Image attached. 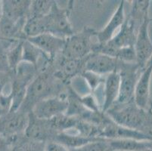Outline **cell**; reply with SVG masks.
I'll use <instances>...</instances> for the list:
<instances>
[{
  "label": "cell",
  "mask_w": 152,
  "mask_h": 151,
  "mask_svg": "<svg viewBox=\"0 0 152 151\" xmlns=\"http://www.w3.org/2000/svg\"><path fill=\"white\" fill-rule=\"evenodd\" d=\"M71 151H113L109 144L108 140L99 138L98 140L89 142L87 144L77 148L70 150Z\"/></svg>",
  "instance_id": "20"
},
{
  "label": "cell",
  "mask_w": 152,
  "mask_h": 151,
  "mask_svg": "<svg viewBox=\"0 0 152 151\" xmlns=\"http://www.w3.org/2000/svg\"><path fill=\"white\" fill-rule=\"evenodd\" d=\"M2 15V1H0V19Z\"/></svg>",
  "instance_id": "27"
},
{
  "label": "cell",
  "mask_w": 152,
  "mask_h": 151,
  "mask_svg": "<svg viewBox=\"0 0 152 151\" xmlns=\"http://www.w3.org/2000/svg\"><path fill=\"white\" fill-rule=\"evenodd\" d=\"M28 123V114L18 110L0 116V135L18 138L24 135Z\"/></svg>",
  "instance_id": "7"
},
{
  "label": "cell",
  "mask_w": 152,
  "mask_h": 151,
  "mask_svg": "<svg viewBox=\"0 0 152 151\" xmlns=\"http://www.w3.org/2000/svg\"><path fill=\"white\" fill-rule=\"evenodd\" d=\"M69 85L70 84H65L55 77L49 65L46 70L39 73L29 85L25 98L18 110L29 114L37 103L46 98L61 95L67 91Z\"/></svg>",
  "instance_id": "1"
},
{
  "label": "cell",
  "mask_w": 152,
  "mask_h": 151,
  "mask_svg": "<svg viewBox=\"0 0 152 151\" xmlns=\"http://www.w3.org/2000/svg\"><path fill=\"white\" fill-rule=\"evenodd\" d=\"M73 5V2H70L66 8H61L55 1L50 12L45 16L46 33L63 39L74 35L75 32L70 21Z\"/></svg>",
  "instance_id": "4"
},
{
  "label": "cell",
  "mask_w": 152,
  "mask_h": 151,
  "mask_svg": "<svg viewBox=\"0 0 152 151\" xmlns=\"http://www.w3.org/2000/svg\"><path fill=\"white\" fill-rule=\"evenodd\" d=\"M124 1H121L108 23L102 30L96 31V38L99 44L107 43L115 36L116 32L122 27L126 20Z\"/></svg>",
  "instance_id": "14"
},
{
  "label": "cell",
  "mask_w": 152,
  "mask_h": 151,
  "mask_svg": "<svg viewBox=\"0 0 152 151\" xmlns=\"http://www.w3.org/2000/svg\"><path fill=\"white\" fill-rule=\"evenodd\" d=\"M151 21H152V18H151Z\"/></svg>",
  "instance_id": "30"
},
{
  "label": "cell",
  "mask_w": 152,
  "mask_h": 151,
  "mask_svg": "<svg viewBox=\"0 0 152 151\" xmlns=\"http://www.w3.org/2000/svg\"><path fill=\"white\" fill-rule=\"evenodd\" d=\"M124 62L117 58L102 53H92L86 58L85 70L107 76L114 72H119Z\"/></svg>",
  "instance_id": "10"
},
{
  "label": "cell",
  "mask_w": 152,
  "mask_h": 151,
  "mask_svg": "<svg viewBox=\"0 0 152 151\" xmlns=\"http://www.w3.org/2000/svg\"><path fill=\"white\" fill-rule=\"evenodd\" d=\"M152 76V58L142 70L134 92L135 104L142 109H148L150 107V85Z\"/></svg>",
  "instance_id": "13"
},
{
  "label": "cell",
  "mask_w": 152,
  "mask_h": 151,
  "mask_svg": "<svg viewBox=\"0 0 152 151\" xmlns=\"http://www.w3.org/2000/svg\"><path fill=\"white\" fill-rule=\"evenodd\" d=\"M27 39L37 46L39 49H40L52 61L61 53L62 49L65 44L66 39L45 33Z\"/></svg>",
  "instance_id": "12"
},
{
  "label": "cell",
  "mask_w": 152,
  "mask_h": 151,
  "mask_svg": "<svg viewBox=\"0 0 152 151\" xmlns=\"http://www.w3.org/2000/svg\"><path fill=\"white\" fill-rule=\"evenodd\" d=\"M139 132L145 135L148 141H152V109L151 105L149 107L148 116L141 129L139 130Z\"/></svg>",
  "instance_id": "23"
},
{
  "label": "cell",
  "mask_w": 152,
  "mask_h": 151,
  "mask_svg": "<svg viewBox=\"0 0 152 151\" xmlns=\"http://www.w3.org/2000/svg\"><path fill=\"white\" fill-rule=\"evenodd\" d=\"M138 151H152V146L149 147H147V148H145V149L140 150H138Z\"/></svg>",
  "instance_id": "28"
},
{
  "label": "cell",
  "mask_w": 152,
  "mask_h": 151,
  "mask_svg": "<svg viewBox=\"0 0 152 151\" xmlns=\"http://www.w3.org/2000/svg\"><path fill=\"white\" fill-rule=\"evenodd\" d=\"M54 2L55 1H47V0L32 1L28 18L45 16L50 12Z\"/></svg>",
  "instance_id": "19"
},
{
  "label": "cell",
  "mask_w": 152,
  "mask_h": 151,
  "mask_svg": "<svg viewBox=\"0 0 152 151\" xmlns=\"http://www.w3.org/2000/svg\"><path fill=\"white\" fill-rule=\"evenodd\" d=\"M19 137L18 138H9L5 136L0 135V151H11L18 141L23 136Z\"/></svg>",
  "instance_id": "24"
},
{
  "label": "cell",
  "mask_w": 152,
  "mask_h": 151,
  "mask_svg": "<svg viewBox=\"0 0 152 151\" xmlns=\"http://www.w3.org/2000/svg\"><path fill=\"white\" fill-rule=\"evenodd\" d=\"M140 25L129 15L126 16V20L122 27L107 44L114 48L134 47Z\"/></svg>",
  "instance_id": "11"
},
{
  "label": "cell",
  "mask_w": 152,
  "mask_h": 151,
  "mask_svg": "<svg viewBox=\"0 0 152 151\" xmlns=\"http://www.w3.org/2000/svg\"><path fill=\"white\" fill-rule=\"evenodd\" d=\"M113 151H138L152 146V141L135 139L108 140Z\"/></svg>",
  "instance_id": "17"
},
{
  "label": "cell",
  "mask_w": 152,
  "mask_h": 151,
  "mask_svg": "<svg viewBox=\"0 0 152 151\" xmlns=\"http://www.w3.org/2000/svg\"><path fill=\"white\" fill-rule=\"evenodd\" d=\"M0 73H12L9 64L6 51L0 45Z\"/></svg>",
  "instance_id": "25"
},
{
  "label": "cell",
  "mask_w": 152,
  "mask_h": 151,
  "mask_svg": "<svg viewBox=\"0 0 152 151\" xmlns=\"http://www.w3.org/2000/svg\"><path fill=\"white\" fill-rule=\"evenodd\" d=\"M80 100L81 103L83 104L86 109L92 112L102 111V108L99 107L97 100L93 96L92 94H89L85 96H80Z\"/></svg>",
  "instance_id": "22"
},
{
  "label": "cell",
  "mask_w": 152,
  "mask_h": 151,
  "mask_svg": "<svg viewBox=\"0 0 152 151\" xmlns=\"http://www.w3.org/2000/svg\"><path fill=\"white\" fill-rule=\"evenodd\" d=\"M80 77H82L84 79V80L86 82V83L89 85L92 92H93V91L97 89L98 87L101 84L104 83L106 76L104 77L102 75L96 74V73H92V72L84 70L82 74L80 75Z\"/></svg>",
  "instance_id": "21"
},
{
  "label": "cell",
  "mask_w": 152,
  "mask_h": 151,
  "mask_svg": "<svg viewBox=\"0 0 152 151\" xmlns=\"http://www.w3.org/2000/svg\"><path fill=\"white\" fill-rule=\"evenodd\" d=\"M151 21L149 15H146L139 26L134 45L136 63L142 70L145 68L146 65L152 58V42L148 33V25Z\"/></svg>",
  "instance_id": "9"
},
{
  "label": "cell",
  "mask_w": 152,
  "mask_h": 151,
  "mask_svg": "<svg viewBox=\"0 0 152 151\" xmlns=\"http://www.w3.org/2000/svg\"><path fill=\"white\" fill-rule=\"evenodd\" d=\"M67 108L68 101L66 91L61 95L51 97L39 101L35 105L30 113L39 119L49 120L55 116L66 113Z\"/></svg>",
  "instance_id": "6"
},
{
  "label": "cell",
  "mask_w": 152,
  "mask_h": 151,
  "mask_svg": "<svg viewBox=\"0 0 152 151\" xmlns=\"http://www.w3.org/2000/svg\"><path fill=\"white\" fill-rule=\"evenodd\" d=\"M45 151H71L67 147L64 146L61 144H59L55 141L48 142L45 144Z\"/></svg>",
  "instance_id": "26"
},
{
  "label": "cell",
  "mask_w": 152,
  "mask_h": 151,
  "mask_svg": "<svg viewBox=\"0 0 152 151\" xmlns=\"http://www.w3.org/2000/svg\"><path fill=\"white\" fill-rule=\"evenodd\" d=\"M142 70L137 63H122L119 70L121 77L120 94L115 104H126L134 101L135 85Z\"/></svg>",
  "instance_id": "5"
},
{
  "label": "cell",
  "mask_w": 152,
  "mask_h": 151,
  "mask_svg": "<svg viewBox=\"0 0 152 151\" xmlns=\"http://www.w3.org/2000/svg\"><path fill=\"white\" fill-rule=\"evenodd\" d=\"M58 133L54 129L49 120L37 118L31 113L28 114V123L24 131L27 139L48 143L55 141Z\"/></svg>",
  "instance_id": "8"
},
{
  "label": "cell",
  "mask_w": 152,
  "mask_h": 151,
  "mask_svg": "<svg viewBox=\"0 0 152 151\" xmlns=\"http://www.w3.org/2000/svg\"><path fill=\"white\" fill-rule=\"evenodd\" d=\"M32 1H2V16L15 22H26Z\"/></svg>",
  "instance_id": "15"
},
{
  "label": "cell",
  "mask_w": 152,
  "mask_h": 151,
  "mask_svg": "<svg viewBox=\"0 0 152 151\" xmlns=\"http://www.w3.org/2000/svg\"><path fill=\"white\" fill-rule=\"evenodd\" d=\"M105 113L119 125L139 131L148 116L149 108L142 109L132 101L114 105Z\"/></svg>",
  "instance_id": "3"
},
{
  "label": "cell",
  "mask_w": 152,
  "mask_h": 151,
  "mask_svg": "<svg viewBox=\"0 0 152 151\" xmlns=\"http://www.w3.org/2000/svg\"><path fill=\"white\" fill-rule=\"evenodd\" d=\"M97 42L96 30L92 27H84L80 32L66 39L61 55L68 60L84 59L93 52Z\"/></svg>",
  "instance_id": "2"
},
{
  "label": "cell",
  "mask_w": 152,
  "mask_h": 151,
  "mask_svg": "<svg viewBox=\"0 0 152 151\" xmlns=\"http://www.w3.org/2000/svg\"><path fill=\"white\" fill-rule=\"evenodd\" d=\"M150 105H151V109H152V102H151Z\"/></svg>",
  "instance_id": "29"
},
{
  "label": "cell",
  "mask_w": 152,
  "mask_h": 151,
  "mask_svg": "<svg viewBox=\"0 0 152 151\" xmlns=\"http://www.w3.org/2000/svg\"><path fill=\"white\" fill-rule=\"evenodd\" d=\"M46 143L27 139L23 135L11 151H45Z\"/></svg>",
  "instance_id": "18"
},
{
  "label": "cell",
  "mask_w": 152,
  "mask_h": 151,
  "mask_svg": "<svg viewBox=\"0 0 152 151\" xmlns=\"http://www.w3.org/2000/svg\"><path fill=\"white\" fill-rule=\"evenodd\" d=\"M121 86V77L119 72L110 73L105 77L104 83V102L102 111L106 113L117 101Z\"/></svg>",
  "instance_id": "16"
}]
</instances>
